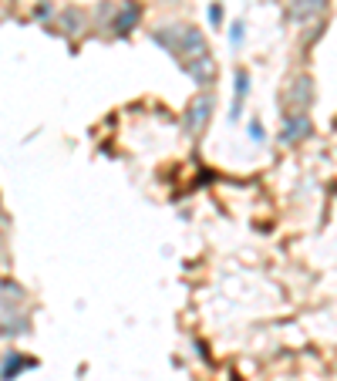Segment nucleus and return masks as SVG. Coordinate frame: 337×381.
Here are the masks:
<instances>
[{
  "label": "nucleus",
  "mask_w": 337,
  "mask_h": 381,
  "mask_svg": "<svg viewBox=\"0 0 337 381\" xmlns=\"http://www.w3.org/2000/svg\"><path fill=\"white\" fill-rule=\"evenodd\" d=\"M321 11H324V0H294L290 4V17L294 21H311Z\"/></svg>",
  "instance_id": "obj_9"
},
{
  "label": "nucleus",
  "mask_w": 337,
  "mask_h": 381,
  "mask_svg": "<svg viewBox=\"0 0 337 381\" xmlns=\"http://www.w3.org/2000/svg\"><path fill=\"white\" fill-rule=\"evenodd\" d=\"M250 139L263 142V125H260V122H250Z\"/></svg>",
  "instance_id": "obj_15"
},
{
  "label": "nucleus",
  "mask_w": 337,
  "mask_h": 381,
  "mask_svg": "<svg viewBox=\"0 0 337 381\" xmlns=\"http://www.w3.org/2000/svg\"><path fill=\"white\" fill-rule=\"evenodd\" d=\"M247 91H250V75L240 68L236 71V102H233V112H230V118H240V108H243V98H247Z\"/></svg>",
  "instance_id": "obj_11"
},
{
  "label": "nucleus",
  "mask_w": 337,
  "mask_h": 381,
  "mask_svg": "<svg viewBox=\"0 0 337 381\" xmlns=\"http://www.w3.org/2000/svg\"><path fill=\"white\" fill-rule=\"evenodd\" d=\"M243 34H247V24H243V21H233V24H230V44L240 48V44H243Z\"/></svg>",
  "instance_id": "obj_12"
},
{
  "label": "nucleus",
  "mask_w": 337,
  "mask_h": 381,
  "mask_svg": "<svg viewBox=\"0 0 337 381\" xmlns=\"http://www.w3.org/2000/svg\"><path fill=\"white\" fill-rule=\"evenodd\" d=\"M27 291L21 287V283H14V280H0V304L7 307V310H14V307L24 304Z\"/></svg>",
  "instance_id": "obj_8"
},
{
  "label": "nucleus",
  "mask_w": 337,
  "mask_h": 381,
  "mask_svg": "<svg viewBox=\"0 0 337 381\" xmlns=\"http://www.w3.org/2000/svg\"><path fill=\"white\" fill-rule=\"evenodd\" d=\"M27 330H31V320H27V318L0 320V338H7V341H14V338H24Z\"/></svg>",
  "instance_id": "obj_10"
},
{
  "label": "nucleus",
  "mask_w": 337,
  "mask_h": 381,
  "mask_svg": "<svg viewBox=\"0 0 337 381\" xmlns=\"http://www.w3.org/2000/svg\"><path fill=\"white\" fill-rule=\"evenodd\" d=\"M139 4H125L122 11H118V17L112 21V31H115L118 38H125V34H132V27L139 24Z\"/></svg>",
  "instance_id": "obj_7"
},
{
  "label": "nucleus",
  "mask_w": 337,
  "mask_h": 381,
  "mask_svg": "<svg viewBox=\"0 0 337 381\" xmlns=\"http://www.w3.org/2000/svg\"><path fill=\"white\" fill-rule=\"evenodd\" d=\"M78 31V11H65V34Z\"/></svg>",
  "instance_id": "obj_14"
},
{
  "label": "nucleus",
  "mask_w": 337,
  "mask_h": 381,
  "mask_svg": "<svg viewBox=\"0 0 337 381\" xmlns=\"http://www.w3.org/2000/svg\"><path fill=\"white\" fill-rule=\"evenodd\" d=\"M209 24L213 27H223V4H209Z\"/></svg>",
  "instance_id": "obj_13"
},
{
  "label": "nucleus",
  "mask_w": 337,
  "mask_h": 381,
  "mask_svg": "<svg viewBox=\"0 0 337 381\" xmlns=\"http://www.w3.org/2000/svg\"><path fill=\"white\" fill-rule=\"evenodd\" d=\"M34 365H38L34 357L21 355V351H7L4 361H0V381H14L24 368H34Z\"/></svg>",
  "instance_id": "obj_5"
},
{
  "label": "nucleus",
  "mask_w": 337,
  "mask_h": 381,
  "mask_svg": "<svg viewBox=\"0 0 337 381\" xmlns=\"http://www.w3.org/2000/svg\"><path fill=\"white\" fill-rule=\"evenodd\" d=\"M209 54V44L203 38V31L193 24H182L179 31V51H176V61H196V58H206Z\"/></svg>",
  "instance_id": "obj_1"
},
{
  "label": "nucleus",
  "mask_w": 337,
  "mask_h": 381,
  "mask_svg": "<svg viewBox=\"0 0 337 381\" xmlns=\"http://www.w3.org/2000/svg\"><path fill=\"white\" fill-rule=\"evenodd\" d=\"M213 108H216V98H213V95H199V98L189 105V112H186V135L199 139L206 122L213 118Z\"/></svg>",
  "instance_id": "obj_2"
},
{
  "label": "nucleus",
  "mask_w": 337,
  "mask_h": 381,
  "mask_svg": "<svg viewBox=\"0 0 337 381\" xmlns=\"http://www.w3.org/2000/svg\"><path fill=\"white\" fill-rule=\"evenodd\" d=\"M311 132H314V125H311V118H307V112H297L284 122V128H280V142H284V145H294V142L307 139Z\"/></svg>",
  "instance_id": "obj_3"
},
{
  "label": "nucleus",
  "mask_w": 337,
  "mask_h": 381,
  "mask_svg": "<svg viewBox=\"0 0 337 381\" xmlns=\"http://www.w3.org/2000/svg\"><path fill=\"white\" fill-rule=\"evenodd\" d=\"M290 98H294V108L297 112H307V105L314 102V81L307 75L294 78V85H290Z\"/></svg>",
  "instance_id": "obj_6"
},
{
  "label": "nucleus",
  "mask_w": 337,
  "mask_h": 381,
  "mask_svg": "<svg viewBox=\"0 0 337 381\" xmlns=\"http://www.w3.org/2000/svg\"><path fill=\"white\" fill-rule=\"evenodd\" d=\"M182 68H186V75L193 78L199 88H209V85L216 81V61H213V54H206V58H196V61H186Z\"/></svg>",
  "instance_id": "obj_4"
},
{
  "label": "nucleus",
  "mask_w": 337,
  "mask_h": 381,
  "mask_svg": "<svg viewBox=\"0 0 337 381\" xmlns=\"http://www.w3.org/2000/svg\"><path fill=\"white\" fill-rule=\"evenodd\" d=\"M0 250H4V240H0Z\"/></svg>",
  "instance_id": "obj_16"
}]
</instances>
